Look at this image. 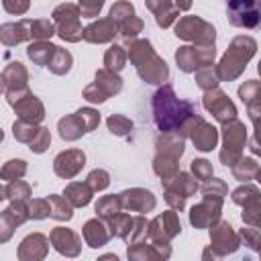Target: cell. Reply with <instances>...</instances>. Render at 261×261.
<instances>
[{"mask_svg": "<svg viewBox=\"0 0 261 261\" xmlns=\"http://www.w3.org/2000/svg\"><path fill=\"white\" fill-rule=\"evenodd\" d=\"M192 104L188 102H179L175 96H173V90L171 86H163L155 98H153V110H155V122L157 126L167 133L171 130L173 126H177V122H181L184 118H188L192 112H190Z\"/></svg>", "mask_w": 261, "mask_h": 261, "instance_id": "1", "label": "cell"}, {"mask_svg": "<svg viewBox=\"0 0 261 261\" xmlns=\"http://www.w3.org/2000/svg\"><path fill=\"white\" fill-rule=\"evenodd\" d=\"M253 53H255V41L249 37H237L220 61V77L226 80L230 75V67H234V75H239V71Z\"/></svg>", "mask_w": 261, "mask_h": 261, "instance_id": "2", "label": "cell"}, {"mask_svg": "<svg viewBox=\"0 0 261 261\" xmlns=\"http://www.w3.org/2000/svg\"><path fill=\"white\" fill-rule=\"evenodd\" d=\"M226 14L237 27H261V2H228Z\"/></svg>", "mask_w": 261, "mask_h": 261, "instance_id": "3", "label": "cell"}, {"mask_svg": "<svg viewBox=\"0 0 261 261\" xmlns=\"http://www.w3.org/2000/svg\"><path fill=\"white\" fill-rule=\"evenodd\" d=\"M77 16H80V8L75 4H61L53 10V18L57 20V31L63 39L77 41L80 37H84L77 24Z\"/></svg>", "mask_w": 261, "mask_h": 261, "instance_id": "4", "label": "cell"}, {"mask_svg": "<svg viewBox=\"0 0 261 261\" xmlns=\"http://www.w3.org/2000/svg\"><path fill=\"white\" fill-rule=\"evenodd\" d=\"M206 27H210V24H206L202 18H198V16H186V18H181V20L177 22V27H175V35H177V37H184V39H198L200 43H208V45H212L214 41H210L208 37L200 35V29L204 31Z\"/></svg>", "mask_w": 261, "mask_h": 261, "instance_id": "5", "label": "cell"}, {"mask_svg": "<svg viewBox=\"0 0 261 261\" xmlns=\"http://www.w3.org/2000/svg\"><path fill=\"white\" fill-rule=\"evenodd\" d=\"M212 57H214V47H206V49H200V51H196L194 47H184L175 55V59H177V63L181 65L184 71H192L196 67L194 63H198V61L208 63Z\"/></svg>", "mask_w": 261, "mask_h": 261, "instance_id": "6", "label": "cell"}, {"mask_svg": "<svg viewBox=\"0 0 261 261\" xmlns=\"http://www.w3.org/2000/svg\"><path fill=\"white\" fill-rule=\"evenodd\" d=\"M47 251V239L43 234H33L27 237L18 249L20 261H41Z\"/></svg>", "mask_w": 261, "mask_h": 261, "instance_id": "7", "label": "cell"}, {"mask_svg": "<svg viewBox=\"0 0 261 261\" xmlns=\"http://www.w3.org/2000/svg\"><path fill=\"white\" fill-rule=\"evenodd\" d=\"M243 143H245V126H243V124H239V122L228 124V126H226V130H224V145H226V149L230 147L228 159L224 161L226 165H234L232 161L239 157V149H241V145H243Z\"/></svg>", "mask_w": 261, "mask_h": 261, "instance_id": "8", "label": "cell"}, {"mask_svg": "<svg viewBox=\"0 0 261 261\" xmlns=\"http://www.w3.org/2000/svg\"><path fill=\"white\" fill-rule=\"evenodd\" d=\"M82 165H84V153H80V151H67L55 159V171L63 177L73 175Z\"/></svg>", "mask_w": 261, "mask_h": 261, "instance_id": "9", "label": "cell"}, {"mask_svg": "<svg viewBox=\"0 0 261 261\" xmlns=\"http://www.w3.org/2000/svg\"><path fill=\"white\" fill-rule=\"evenodd\" d=\"M51 241L55 245V249L59 253H65V255H77V249H80V241L77 237L71 232V230H65V228H55L51 232Z\"/></svg>", "mask_w": 261, "mask_h": 261, "instance_id": "10", "label": "cell"}, {"mask_svg": "<svg viewBox=\"0 0 261 261\" xmlns=\"http://www.w3.org/2000/svg\"><path fill=\"white\" fill-rule=\"evenodd\" d=\"M114 33H116V27H114L110 20H98V22L90 24V27L84 31V39L102 43V41H110V39L114 37Z\"/></svg>", "mask_w": 261, "mask_h": 261, "instance_id": "11", "label": "cell"}, {"mask_svg": "<svg viewBox=\"0 0 261 261\" xmlns=\"http://www.w3.org/2000/svg\"><path fill=\"white\" fill-rule=\"evenodd\" d=\"M29 29V20H22V22H8V24H2V41L6 45H14V43H20L22 39L31 37L27 33Z\"/></svg>", "mask_w": 261, "mask_h": 261, "instance_id": "12", "label": "cell"}, {"mask_svg": "<svg viewBox=\"0 0 261 261\" xmlns=\"http://www.w3.org/2000/svg\"><path fill=\"white\" fill-rule=\"evenodd\" d=\"M212 237H214V243H216V245L222 243V247H220L222 253H232V251H237V247H239V239L234 237V232L230 230L228 224H220L218 228H212ZM216 245H214V247H216Z\"/></svg>", "mask_w": 261, "mask_h": 261, "instance_id": "13", "label": "cell"}, {"mask_svg": "<svg viewBox=\"0 0 261 261\" xmlns=\"http://www.w3.org/2000/svg\"><path fill=\"white\" fill-rule=\"evenodd\" d=\"M206 108L208 110H212L214 112V116L218 118V120H226V116L228 118H232L234 116V106L228 102V98H224V94H220L218 92V98L216 100H210L208 96H206Z\"/></svg>", "mask_w": 261, "mask_h": 261, "instance_id": "14", "label": "cell"}, {"mask_svg": "<svg viewBox=\"0 0 261 261\" xmlns=\"http://www.w3.org/2000/svg\"><path fill=\"white\" fill-rule=\"evenodd\" d=\"M192 139H194V143H196V147L200 151H210L216 145V128L206 124V122H202V128L198 133L192 130Z\"/></svg>", "mask_w": 261, "mask_h": 261, "instance_id": "15", "label": "cell"}, {"mask_svg": "<svg viewBox=\"0 0 261 261\" xmlns=\"http://www.w3.org/2000/svg\"><path fill=\"white\" fill-rule=\"evenodd\" d=\"M147 8H151V10L155 12V16H157V24H159V27H167V24L175 18L177 4L173 6V4H167V2H159V4H155V2H147Z\"/></svg>", "mask_w": 261, "mask_h": 261, "instance_id": "16", "label": "cell"}, {"mask_svg": "<svg viewBox=\"0 0 261 261\" xmlns=\"http://www.w3.org/2000/svg\"><path fill=\"white\" fill-rule=\"evenodd\" d=\"M84 237L90 243V247H102L106 243V239H108V232L102 228V224L98 220H90V222H86Z\"/></svg>", "mask_w": 261, "mask_h": 261, "instance_id": "17", "label": "cell"}, {"mask_svg": "<svg viewBox=\"0 0 261 261\" xmlns=\"http://www.w3.org/2000/svg\"><path fill=\"white\" fill-rule=\"evenodd\" d=\"M18 114L22 120H29V122H35V120H41L43 118V108L41 104L37 102L35 96H27V106L22 102H18Z\"/></svg>", "mask_w": 261, "mask_h": 261, "instance_id": "18", "label": "cell"}, {"mask_svg": "<svg viewBox=\"0 0 261 261\" xmlns=\"http://www.w3.org/2000/svg\"><path fill=\"white\" fill-rule=\"evenodd\" d=\"M55 51H57V47L47 45V43H35V45H31V47L27 49L29 57H31L33 61L41 63V65H43V63H49V57L55 55Z\"/></svg>", "mask_w": 261, "mask_h": 261, "instance_id": "19", "label": "cell"}, {"mask_svg": "<svg viewBox=\"0 0 261 261\" xmlns=\"http://www.w3.org/2000/svg\"><path fill=\"white\" fill-rule=\"evenodd\" d=\"M165 259V255H161V253H155L151 247H139V245H135V247H128V259L130 261H159V259Z\"/></svg>", "mask_w": 261, "mask_h": 261, "instance_id": "20", "label": "cell"}, {"mask_svg": "<svg viewBox=\"0 0 261 261\" xmlns=\"http://www.w3.org/2000/svg\"><path fill=\"white\" fill-rule=\"evenodd\" d=\"M88 118V110H80V112H75V120H86ZM69 122H73V118H67V122L65 120H61L59 122V130H61V137L63 139H75V133H69ZM75 128H77V133L82 135V133H88V128L84 126V124H75Z\"/></svg>", "mask_w": 261, "mask_h": 261, "instance_id": "21", "label": "cell"}, {"mask_svg": "<svg viewBox=\"0 0 261 261\" xmlns=\"http://www.w3.org/2000/svg\"><path fill=\"white\" fill-rule=\"evenodd\" d=\"M67 196L73 200L75 206H84V204L90 202V190L86 186H82V184H71L67 188Z\"/></svg>", "mask_w": 261, "mask_h": 261, "instance_id": "22", "label": "cell"}, {"mask_svg": "<svg viewBox=\"0 0 261 261\" xmlns=\"http://www.w3.org/2000/svg\"><path fill=\"white\" fill-rule=\"evenodd\" d=\"M29 27H31V37H35V39L53 35V24L49 20H29Z\"/></svg>", "mask_w": 261, "mask_h": 261, "instance_id": "23", "label": "cell"}, {"mask_svg": "<svg viewBox=\"0 0 261 261\" xmlns=\"http://www.w3.org/2000/svg\"><path fill=\"white\" fill-rule=\"evenodd\" d=\"M110 16H112V20L124 22L126 18L135 16V8H133V4H128V2H118V4H114V6H112Z\"/></svg>", "mask_w": 261, "mask_h": 261, "instance_id": "24", "label": "cell"}, {"mask_svg": "<svg viewBox=\"0 0 261 261\" xmlns=\"http://www.w3.org/2000/svg\"><path fill=\"white\" fill-rule=\"evenodd\" d=\"M55 57H57V59L51 63V69H53L55 73H63V71H67V69H69V63H71V55H69L67 51H63V49L57 47Z\"/></svg>", "mask_w": 261, "mask_h": 261, "instance_id": "25", "label": "cell"}, {"mask_svg": "<svg viewBox=\"0 0 261 261\" xmlns=\"http://www.w3.org/2000/svg\"><path fill=\"white\" fill-rule=\"evenodd\" d=\"M106 65L110 69H120L124 65V53L120 47H110L106 53Z\"/></svg>", "mask_w": 261, "mask_h": 261, "instance_id": "26", "label": "cell"}, {"mask_svg": "<svg viewBox=\"0 0 261 261\" xmlns=\"http://www.w3.org/2000/svg\"><path fill=\"white\" fill-rule=\"evenodd\" d=\"M96 212L102 214V216H112L118 212V200H114L112 196L108 198H102L98 204H96Z\"/></svg>", "mask_w": 261, "mask_h": 261, "instance_id": "27", "label": "cell"}, {"mask_svg": "<svg viewBox=\"0 0 261 261\" xmlns=\"http://www.w3.org/2000/svg\"><path fill=\"white\" fill-rule=\"evenodd\" d=\"M141 27H143V22H141L137 16H130V18H126L124 22H120V33H122L124 39H130V37H135V35L141 31Z\"/></svg>", "mask_w": 261, "mask_h": 261, "instance_id": "28", "label": "cell"}, {"mask_svg": "<svg viewBox=\"0 0 261 261\" xmlns=\"http://www.w3.org/2000/svg\"><path fill=\"white\" fill-rule=\"evenodd\" d=\"M49 202H53V204H55V212H53V216H55V218H69V216H71L69 206H67L61 198L51 196V198H49Z\"/></svg>", "mask_w": 261, "mask_h": 261, "instance_id": "29", "label": "cell"}, {"mask_svg": "<svg viewBox=\"0 0 261 261\" xmlns=\"http://www.w3.org/2000/svg\"><path fill=\"white\" fill-rule=\"evenodd\" d=\"M10 173H14V177L16 175H22L24 173V161H8V165L2 171V177L4 179H10Z\"/></svg>", "mask_w": 261, "mask_h": 261, "instance_id": "30", "label": "cell"}, {"mask_svg": "<svg viewBox=\"0 0 261 261\" xmlns=\"http://www.w3.org/2000/svg\"><path fill=\"white\" fill-rule=\"evenodd\" d=\"M77 8H80L82 16H96L100 12V8H102V2H92V4L90 2H80Z\"/></svg>", "mask_w": 261, "mask_h": 261, "instance_id": "31", "label": "cell"}, {"mask_svg": "<svg viewBox=\"0 0 261 261\" xmlns=\"http://www.w3.org/2000/svg\"><path fill=\"white\" fill-rule=\"evenodd\" d=\"M108 126H110V130L112 133H116V135H124L126 133V128L130 126L124 118H118V116H112V118H108Z\"/></svg>", "mask_w": 261, "mask_h": 261, "instance_id": "32", "label": "cell"}, {"mask_svg": "<svg viewBox=\"0 0 261 261\" xmlns=\"http://www.w3.org/2000/svg\"><path fill=\"white\" fill-rule=\"evenodd\" d=\"M192 169H194V173H196L198 177H210V175H212L210 165H208V161H204V159H196V161L192 163Z\"/></svg>", "mask_w": 261, "mask_h": 261, "instance_id": "33", "label": "cell"}, {"mask_svg": "<svg viewBox=\"0 0 261 261\" xmlns=\"http://www.w3.org/2000/svg\"><path fill=\"white\" fill-rule=\"evenodd\" d=\"M90 184L94 186V188H106L108 186V173L106 171H94V173H90Z\"/></svg>", "mask_w": 261, "mask_h": 261, "instance_id": "34", "label": "cell"}, {"mask_svg": "<svg viewBox=\"0 0 261 261\" xmlns=\"http://www.w3.org/2000/svg\"><path fill=\"white\" fill-rule=\"evenodd\" d=\"M20 192L29 196V186H27V184H20V181H18V184H12V186L6 188V196H4V198H16ZM18 198H20V196H18Z\"/></svg>", "mask_w": 261, "mask_h": 261, "instance_id": "35", "label": "cell"}, {"mask_svg": "<svg viewBox=\"0 0 261 261\" xmlns=\"http://www.w3.org/2000/svg\"><path fill=\"white\" fill-rule=\"evenodd\" d=\"M47 214H49V208L45 206V202L37 200V202L31 206V216H35V218H43V216H47Z\"/></svg>", "mask_w": 261, "mask_h": 261, "instance_id": "36", "label": "cell"}, {"mask_svg": "<svg viewBox=\"0 0 261 261\" xmlns=\"http://www.w3.org/2000/svg\"><path fill=\"white\" fill-rule=\"evenodd\" d=\"M243 237H247V241H249V247H251V249L261 251V237H259L257 232H253V230H243Z\"/></svg>", "mask_w": 261, "mask_h": 261, "instance_id": "37", "label": "cell"}, {"mask_svg": "<svg viewBox=\"0 0 261 261\" xmlns=\"http://www.w3.org/2000/svg\"><path fill=\"white\" fill-rule=\"evenodd\" d=\"M4 8H6L8 12H16V14H20V12H24V10L29 8V2H22V4H12L10 0H4Z\"/></svg>", "mask_w": 261, "mask_h": 261, "instance_id": "38", "label": "cell"}, {"mask_svg": "<svg viewBox=\"0 0 261 261\" xmlns=\"http://www.w3.org/2000/svg\"><path fill=\"white\" fill-rule=\"evenodd\" d=\"M98 261H118V257H116V255H104V257L98 259Z\"/></svg>", "mask_w": 261, "mask_h": 261, "instance_id": "39", "label": "cell"}, {"mask_svg": "<svg viewBox=\"0 0 261 261\" xmlns=\"http://www.w3.org/2000/svg\"><path fill=\"white\" fill-rule=\"evenodd\" d=\"M259 73H261V63H259Z\"/></svg>", "mask_w": 261, "mask_h": 261, "instance_id": "40", "label": "cell"}, {"mask_svg": "<svg viewBox=\"0 0 261 261\" xmlns=\"http://www.w3.org/2000/svg\"><path fill=\"white\" fill-rule=\"evenodd\" d=\"M241 261H251V259H241Z\"/></svg>", "mask_w": 261, "mask_h": 261, "instance_id": "41", "label": "cell"}]
</instances>
